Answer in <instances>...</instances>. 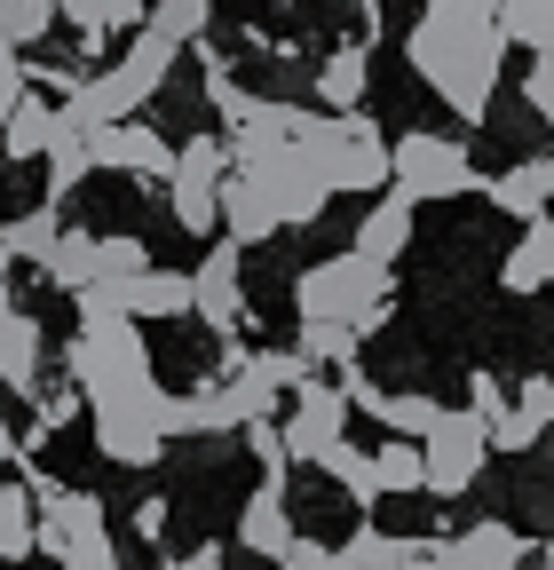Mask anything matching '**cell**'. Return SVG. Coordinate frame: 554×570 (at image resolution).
<instances>
[{"label": "cell", "instance_id": "6da1fadb", "mask_svg": "<svg viewBox=\"0 0 554 570\" xmlns=\"http://www.w3.org/2000/svg\"><path fill=\"white\" fill-rule=\"evenodd\" d=\"M412 71L444 96V111L459 127H475L499 96V63H507V32H499V0H428L421 24L404 32Z\"/></svg>", "mask_w": 554, "mask_h": 570}, {"label": "cell", "instance_id": "ba28073f", "mask_svg": "<svg viewBox=\"0 0 554 570\" xmlns=\"http://www.w3.org/2000/svg\"><path fill=\"white\" fill-rule=\"evenodd\" d=\"M483 460H492V428H483L475 412H444L436 436L421 444V491L428 499H459L483 475Z\"/></svg>", "mask_w": 554, "mask_h": 570}, {"label": "cell", "instance_id": "4dcf8cb0", "mask_svg": "<svg viewBox=\"0 0 554 570\" xmlns=\"http://www.w3.org/2000/svg\"><path fill=\"white\" fill-rule=\"evenodd\" d=\"M206 17H215V0H151V32L159 40H175V48H198L206 40Z\"/></svg>", "mask_w": 554, "mask_h": 570}, {"label": "cell", "instance_id": "d590c367", "mask_svg": "<svg viewBox=\"0 0 554 570\" xmlns=\"http://www.w3.org/2000/svg\"><path fill=\"white\" fill-rule=\"evenodd\" d=\"M238 436H246V452L261 460V475H286L294 460H286V436H277V420H254V428H238Z\"/></svg>", "mask_w": 554, "mask_h": 570}, {"label": "cell", "instance_id": "d4e9b609", "mask_svg": "<svg viewBox=\"0 0 554 570\" xmlns=\"http://www.w3.org/2000/svg\"><path fill=\"white\" fill-rule=\"evenodd\" d=\"M40 554V508L24 483H0V562H24Z\"/></svg>", "mask_w": 554, "mask_h": 570}, {"label": "cell", "instance_id": "836d02e7", "mask_svg": "<svg viewBox=\"0 0 554 570\" xmlns=\"http://www.w3.org/2000/svg\"><path fill=\"white\" fill-rule=\"evenodd\" d=\"M373 468H380V499H396V491H421V444L388 436V444L373 452Z\"/></svg>", "mask_w": 554, "mask_h": 570}, {"label": "cell", "instance_id": "f6af8a7d", "mask_svg": "<svg viewBox=\"0 0 554 570\" xmlns=\"http://www.w3.org/2000/svg\"><path fill=\"white\" fill-rule=\"evenodd\" d=\"M538 554H546V570H554V539H546V547H538Z\"/></svg>", "mask_w": 554, "mask_h": 570}, {"label": "cell", "instance_id": "44dd1931", "mask_svg": "<svg viewBox=\"0 0 554 570\" xmlns=\"http://www.w3.org/2000/svg\"><path fill=\"white\" fill-rule=\"evenodd\" d=\"M222 230H230V246L246 254V246H261V238H277V206H269V190L261 183H246V175H230L222 183Z\"/></svg>", "mask_w": 554, "mask_h": 570}, {"label": "cell", "instance_id": "ffe728a7", "mask_svg": "<svg viewBox=\"0 0 554 570\" xmlns=\"http://www.w3.org/2000/svg\"><path fill=\"white\" fill-rule=\"evenodd\" d=\"M412 223H421V214H412L404 198H380L365 223H357V262H373V269H388V262H404V246H412Z\"/></svg>", "mask_w": 554, "mask_h": 570}, {"label": "cell", "instance_id": "7c38bea8", "mask_svg": "<svg viewBox=\"0 0 554 570\" xmlns=\"http://www.w3.org/2000/svg\"><path fill=\"white\" fill-rule=\"evenodd\" d=\"M294 539H301V531H294V508H286V475H261L254 499L238 508V547L261 554V562H286Z\"/></svg>", "mask_w": 554, "mask_h": 570}, {"label": "cell", "instance_id": "7bdbcfd3", "mask_svg": "<svg viewBox=\"0 0 554 570\" xmlns=\"http://www.w3.org/2000/svg\"><path fill=\"white\" fill-rule=\"evenodd\" d=\"M9 269H17V262H9V246H0V294H9Z\"/></svg>", "mask_w": 554, "mask_h": 570}, {"label": "cell", "instance_id": "30bf717a", "mask_svg": "<svg viewBox=\"0 0 554 570\" xmlns=\"http://www.w3.org/2000/svg\"><path fill=\"white\" fill-rule=\"evenodd\" d=\"M190 317H198L206 333L238 341V325H246V277H238V246H230V238L206 246V262L190 269Z\"/></svg>", "mask_w": 554, "mask_h": 570}, {"label": "cell", "instance_id": "4316f807", "mask_svg": "<svg viewBox=\"0 0 554 570\" xmlns=\"http://www.w3.org/2000/svg\"><path fill=\"white\" fill-rule=\"evenodd\" d=\"M357 325H317V317H301V333H294V356L317 373V365H357Z\"/></svg>", "mask_w": 554, "mask_h": 570}, {"label": "cell", "instance_id": "cb8c5ba5", "mask_svg": "<svg viewBox=\"0 0 554 570\" xmlns=\"http://www.w3.org/2000/svg\"><path fill=\"white\" fill-rule=\"evenodd\" d=\"M56 119H63V111H56ZM88 175H96V159H88V135L56 127V142H48V198H40V206H56V214H63V198H72Z\"/></svg>", "mask_w": 554, "mask_h": 570}, {"label": "cell", "instance_id": "8fae6325", "mask_svg": "<svg viewBox=\"0 0 554 570\" xmlns=\"http://www.w3.org/2000/svg\"><path fill=\"white\" fill-rule=\"evenodd\" d=\"M88 159L103 175H135V183H167L175 175V142L151 119H127V127H96L88 135Z\"/></svg>", "mask_w": 554, "mask_h": 570}, {"label": "cell", "instance_id": "603a6c76", "mask_svg": "<svg viewBox=\"0 0 554 570\" xmlns=\"http://www.w3.org/2000/svg\"><path fill=\"white\" fill-rule=\"evenodd\" d=\"M56 127H63V119H56V104L24 88V104L9 111V127H0V151H9V159H48V142H56Z\"/></svg>", "mask_w": 554, "mask_h": 570}, {"label": "cell", "instance_id": "e0dca14e", "mask_svg": "<svg viewBox=\"0 0 554 570\" xmlns=\"http://www.w3.org/2000/svg\"><path fill=\"white\" fill-rule=\"evenodd\" d=\"M499 285H507V294H546V285H554V214H546V223H523V238L499 262Z\"/></svg>", "mask_w": 554, "mask_h": 570}, {"label": "cell", "instance_id": "7402d4cb", "mask_svg": "<svg viewBox=\"0 0 554 570\" xmlns=\"http://www.w3.org/2000/svg\"><path fill=\"white\" fill-rule=\"evenodd\" d=\"M554 428V381L538 373V381H523V396H515V412L492 428V452H523V444H538Z\"/></svg>", "mask_w": 554, "mask_h": 570}, {"label": "cell", "instance_id": "5b68a950", "mask_svg": "<svg viewBox=\"0 0 554 570\" xmlns=\"http://www.w3.org/2000/svg\"><path fill=\"white\" fill-rule=\"evenodd\" d=\"M475 190V159L459 135H388V198H404L412 214H421V198H467Z\"/></svg>", "mask_w": 554, "mask_h": 570}, {"label": "cell", "instance_id": "e575fe53", "mask_svg": "<svg viewBox=\"0 0 554 570\" xmlns=\"http://www.w3.org/2000/svg\"><path fill=\"white\" fill-rule=\"evenodd\" d=\"M467 412H475L483 428H499V420L515 412V404H507V381H499V373H475V381H467Z\"/></svg>", "mask_w": 554, "mask_h": 570}, {"label": "cell", "instance_id": "9c48e42d", "mask_svg": "<svg viewBox=\"0 0 554 570\" xmlns=\"http://www.w3.org/2000/svg\"><path fill=\"white\" fill-rule=\"evenodd\" d=\"M277 436H286V460H325L333 444H349V396H340L333 381H301L294 389V412L277 420Z\"/></svg>", "mask_w": 554, "mask_h": 570}, {"label": "cell", "instance_id": "8992f818", "mask_svg": "<svg viewBox=\"0 0 554 570\" xmlns=\"http://www.w3.org/2000/svg\"><path fill=\"white\" fill-rule=\"evenodd\" d=\"M222 183H230V142L222 135H190L175 142V175H167V206L190 238L222 230Z\"/></svg>", "mask_w": 554, "mask_h": 570}, {"label": "cell", "instance_id": "8d00e7d4", "mask_svg": "<svg viewBox=\"0 0 554 570\" xmlns=\"http://www.w3.org/2000/svg\"><path fill=\"white\" fill-rule=\"evenodd\" d=\"M523 96H531V111L546 119V142H554V56H531V80H523Z\"/></svg>", "mask_w": 554, "mask_h": 570}, {"label": "cell", "instance_id": "ab89813d", "mask_svg": "<svg viewBox=\"0 0 554 570\" xmlns=\"http://www.w3.org/2000/svg\"><path fill=\"white\" fill-rule=\"evenodd\" d=\"M277 570H340V554H333L325 539H294V547H286V562H277Z\"/></svg>", "mask_w": 554, "mask_h": 570}, {"label": "cell", "instance_id": "f35d334b", "mask_svg": "<svg viewBox=\"0 0 554 570\" xmlns=\"http://www.w3.org/2000/svg\"><path fill=\"white\" fill-rule=\"evenodd\" d=\"M63 570H119V547H111V531H103V539H80L72 554H63Z\"/></svg>", "mask_w": 554, "mask_h": 570}, {"label": "cell", "instance_id": "4fadbf2b", "mask_svg": "<svg viewBox=\"0 0 554 570\" xmlns=\"http://www.w3.org/2000/svg\"><path fill=\"white\" fill-rule=\"evenodd\" d=\"M40 317H24L9 294H0V389H17V396H40Z\"/></svg>", "mask_w": 554, "mask_h": 570}, {"label": "cell", "instance_id": "ee69618b", "mask_svg": "<svg viewBox=\"0 0 554 570\" xmlns=\"http://www.w3.org/2000/svg\"><path fill=\"white\" fill-rule=\"evenodd\" d=\"M357 9H365V24H373V17H380V0H357Z\"/></svg>", "mask_w": 554, "mask_h": 570}, {"label": "cell", "instance_id": "d6a6232c", "mask_svg": "<svg viewBox=\"0 0 554 570\" xmlns=\"http://www.w3.org/2000/svg\"><path fill=\"white\" fill-rule=\"evenodd\" d=\"M56 24H63V17H56V0H9V9H0V32H9V48H17V56H24V48H40Z\"/></svg>", "mask_w": 554, "mask_h": 570}, {"label": "cell", "instance_id": "3957f363", "mask_svg": "<svg viewBox=\"0 0 554 570\" xmlns=\"http://www.w3.org/2000/svg\"><path fill=\"white\" fill-rule=\"evenodd\" d=\"M294 309L317 317V325H357V333H380L388 309H396V277L357 262V254H333V262H309L294 277Z\"/></svg>", "mask_w": 554, "mask_h": 570}, {"label": "cell", "instance_id": "2e32d148", "mask_svg": "<svg viewBox=\"0 0 554 570\" xmlns=\"http://www.w3.org/2000/svg\"><path fill=\"white\" fill-rule=\"evenodd\" d=\"M483 198H492L499 214H515V223H546V206H554V151H538V159L507 167Z\"/></svg>", "mask_w": 554, "mask_h": 570}, {"label": "cell", "instance_id": "484cf974", "mask_svg": "<svg viewBox=\"0 0 554 570\" xmlns=\"http://www.w3.org/2000/svg\"><path fill=\"white\" fill-rule=\"evenodd\" d=\"M56 238H63V214H56V206H32V214H17V223L0 230V246H9V262H32V269H48Z\"/></svg>", "mask_w": 554, "mask_h": 570}, {"label": "cell", "instance_id": "f1b7e54d", "mask_svg": "<svg viewBox=\"0 0 554 570\" xmlns=\"http://www.w3.org/2000/svg\"><path fill=\"white\" fill-rule=\"evenodd\" d=\"M333 554H340V570H404L412 562V547L396 531H380V523H357V539L333 547Z\"/></svg>", "mask_w": 554, "mask_h": 570}, {"label": "cell", "instance_id": "1f68e13d", "mask_svg": "<svg viewBox=\"0 0 554 570\" xmlns=\"http://www.w3.org/2000/svg\"><path fill=\"white\" fill-rule=\"evenodd\" d=\"M144 269H151V246L144 238H127V230L96 238V285H127V277H144Z\"/></svg>", "mask_w": 554, "mask_h": 570}, {"label": "cell", "instance_id": "5bb4252c", "mask_svg": "<svg viewBox=\"0 0 554 570\" xmlns=\"http://www.w3.org/2000/svg\"><path fill=\"white\" fill-rule=\"evenodd\" d=\"M111 294H119V317L135 325V317H144V325H175V317H190V277L182 269H144V277H127V285H111Z\"/></svg>", "mask_w": 554, "mask_h": 570}, {"label": "cell", "instance_id": "52a82bcc", "mask_svg": "<svg viewBox=\"0 0 554 570\" xmlns=\"http://www.w3.org/2000/svg\"><path fill=\"white\" fill-rule=\"evenodd\" d=\"M167 404L175 389H151V396H127V404H96V452L119 460V468H151L167 460Z\"/></svg>", "mask_w": 554, "mask_h": 570}, {"label": "cell", "instance_id": "bcb514c9", "mask_svg": "<svg viewBox=\"0 0 554 570\" xmlns=\"http://www.w3.org/2000/svg\"><path fill=\"white\" fill-rule=\"evenodd\" d=\"M0 9H9V0H0Z\"/></svg>", "mask_w": 554, "mask_h": 570}, {"label": "cell", "instance_id": "83f0119b", "mask_svg": "<svg viewBox=\"0 0 554 570\" xmlns=\"http://www.w3.org/2000/svg\"><path fill=\"white\" fill-rule=\"evenodd\" d=\"M40 277H48V285H63V294H88V285H96V230H63Z\"/></svg>", "mask_w": 554, "mask_h": 570}, {"label": "cell", "instance_id": "b9f144b4", "mask_svg": "<svg viewBox=\"0 0 554 570\" xmlns=\"http://www.w3.org/2000/svg\"><path fill=\"white\" fill-rule=\"evenodd\" d=\"M135 531L159 539V531H167V499H144V508H135Z\"/></svg>", "mask_w": 554, "mask_h": 570}, {"label": "cell", "instance_id": "d6986e66", "mask_svg": "<svg viewBox=\"0 0 554 570\" xmlns=\"http://www.w3.org/2000/svg\"><path fill=\"white\" fill-rule=\"evenodd\" d=\"M365 80H373V48L349 40V48H333L317 63V104L325 111H365Z\"/></svg>", "mask_w": 554, "mask_h": 570}, {"label": "cell", "instance_id": "f546056e", "mask_svg": "<svg viewBox=\"0 0 554 570\" xmlns=\"http://www.w3.org/2000/svg\"><path fill=\"white\" fill-rule=\"evenodd\" d=\"M340 491H349L357 499V508H380V468H373V452H357V444H333L325 460H317Z\"/></svg>", "mask_w": 554, "mask_h": 570}, {"label": "cell", "instance_id": "60d3db41", "mask_svg": "<svg viewBox=\"0 0 554 570\" xmlns=\"http://www.w3.org/2000/svg\"><path fill=\"white\" fill-rule=\"evenodd\" d=\"M167 570H222V547H215V539H206V547H190V554H175Z\"/></svg>", "mask_w": 554, "mask_h": 570}, {"label": "cell", "instance_id": "277c9868", "mask_svg": "<svg viewBox=\"0 0 554 570\" xmlns=\"http://www.w3.org/2000/svg\"><path fill=\"white\" fill-rule=\"evenodd\" d=\"M63 365H72V389L96 404H127V396H151L159 373H151V341L135 333L127 317H103V325H80V341L63 348Z\"/></svg>", "mask_w": 554, "mask_h": 570}, {"label": "cell", "instance_id": "74e56055", "mask_svg": "<svg viewBox=\"0 0 554 570\" xmlns=\"http://www.w3.org/2000/svg\"><path fill=\"white\" fill-rule=\"evenodd\" d=\"M17 104H24V56L9 48V32H0V127H9Z\"/></svg>", "mask_w": 554, "mask_h": 570}, {"label": "cell", "instance_id": "7a4b0ae2", "mask_svg": "<svg viewBox=\"0 0 554 570\" xmlns=\"http://www.w3.org/2000/svg\"><path fill=\"white\" fill-rule=\"evenodd\" d=\"M294 159L333 190V198H365V190H388V135L373 111H317L309 135L294 142Z\"/></svg>", "mask_w": 554, "mask_h": 570}, {"label": "cell", "instance_id": "ac0fdd59", "mask_svg": "<svg viewBox=\"0 0 554 570\" xmlns=\"http://www.w3.org/2000/svg\"><path fill=\"white\" fill-rule=\"evenodd\" d=\"M56 17H63V24H80V48L96 56L111 32H144L151 0H56Z\"/></svg>", "mask_w": 554, "mask_h": 570}, {"label": "cell", "instance_id": "9a60e30c", "mask_svg": "<svg viewBox=\"0 0 554 570\" xmlns=\"http://www.w3.org/2000/svg\"><path fill=\"white\" fill-rule=\"evenodd\" d=\"M523 531L515 523H499V515H483V523H467L452 547H444V570H523Z\"/></svg>", "mask_w": 554, "mask_h": 570}]
</instances>
